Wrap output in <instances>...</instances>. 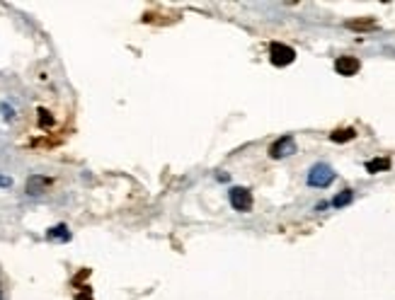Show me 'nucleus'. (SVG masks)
I'll return each mask as SVG.
<instances>
[{
  "label": "nucleus",
  "instance_id": "nucleus-4",
  "mask_svg": "<svg viewBox=\"0 0 395 300\" xmlns=\"http://www.w3.org/2000/svg\"><path fill=\"white\" fill-rule=\"evenodd\" d=\"M296 153V141H293V136H282L279 141L272 143V148H269V158L274 160H282V158H289V155Z\"/></svg>",
  "mask_w": 395,
  "mask_h": 300
},
{
  "label": "nucleus",
  "instance_id": "nucleus-7",
  "mask_svg": "<svg viewBox=\"0 0 395 300\" xmlns=\"http://www.w3.org/2000/svg\"><path fill=\"white\" fill-rule=\"evenodd\" d=\"M390 170V160L388 158H374L366 163V172L369 174H379V172H385Z\"/></svg>",
  "mask_w": 395,
  "mask_h": 300
},
{
  "label": "nucleus",
  "instance_id": "nucleus-14",
  "mask_svg": "<svg viewBox=\"0 0 395 300\" xmlns=\"http://www.w3.org/2000/svg\"><path fill=\"white\" fill-rule=\"evenodd\" d=\"M76 300H93V298H85V295H78Z\"/></svg>",
  "mask_w": 395,
  "mask_h": 300
},
{
  "label": "nucleus",
  "instance_id": "nucleus-1",
  "mask_svg": "<svg viewBox=\"0 0 395 300\" xmlns=\"http://www.w3.org/2000/svg\"><path fill=\"white\" fill-rule=\"evenodd\" d=\"M332 182H335V170L330 168V165L318 163V165H313V168H311V172H308V184H311V187L323 189V187H330Z\"/></svg>",
  "mask_w": 395,
  "mask_h": 300
},
{
  "label": "nucleus",
  "instance_id": "nucleus-10",
  "mask_svg": "<svg viewBox=\"0 0 395 300\" xmlns=\"http://www.w3.org/2000/svg\"><path fill=\"white\" fill-rule=\"evenodd\" d=\"M347 27H349V30H357V32L376 30V20H349Z\"/></svg>",
  "mask_w": 395,
  "mask_h": 300
},
{
  "label": "nucleus",
  "instance_id": "nucleus-13",
  "mask_svg": "<svg viewBox=\"0 0 395 300\" xmlns=\"http://www.w3.org/2000/svg\"><path fill=\"white\" fill-rule=\"evenodd\" d=\"M0 187H12V179L10 177H3V174H0Z\"/></svg>",
  "mask_w": 395,
  "mask_h": 300
},
{
  "label": "nucleus",
  "instance_id": "nucleus-3",
  "mask_svg": "<svg viewBox=\"0 0 395 300\" xmlns=\"http://www.w3.org/2000/svg\"><path fill=\"white\" fill-rule=\"evenodd\" d=\"M228 201H231V206L236 211H240V214H247V211L252 209V192L245 187H233L231 192H228Z\"/></svg>",
  "mask_w": 395,
  "mask_h": 300
},
{
  "label": "nucleus",
  "instance_id": "nucleus-12",
  "mask_svg": "<svg viewBox=\"0 0 395 300\" xmlns=\"http://www.w3.org/2000/svg\"><path fill=\"white\" fill-rule=\"evenodd\" d=\"M39 126H41V128L54 126V117L47 112V109H39Z\"/></svg>",
  "mask_w": 395,
  "mask_h": 300
},
{
  "label": "nucleus",
  "instance_id": "nucleus-5",
  "mask_svg": "<svg viewBox=\"0 0 395 300\" xmlns=\"http://www.w3.org/2000/svg\"><path fill=\"white\" fill-rule=\"evenodd\" d=\"M359 68H361V63H359V58H357V56H339L337 61H335V71H337L339 76H344V78L357 76V73H359Z\"/></svg>",
  "mask_w": 395,
  "mask_h": 300
},
{
  "label": "nucleus",
  "instance_id": "nucleus-2",
  "mask_svg": "<svg viewBox=\"0 0 395 300\" xmlns=\"http://www.w3.org/2000/svg\"><path fill=\"white\" fill-rule=\"evenodd\" d=\"M269 61H272L277 68H284V66H289V63L296 61V51H293L291 46L274 41V44L269 46Z\"/></svg>",
  "mask_w": 395,
  "mask_h": 300
},
{
  "label": "nucleus",
  "instance_id": "nucleus-6",
  "mask_svg": "<svg viewBox=\"0 0 395 300\" xmlns=\"http://www.w3.org/2000/svg\"><path fill=\"white\" fill-rule=\"evenodd\" d=\"M49 187H52V179L44 177V174H32V177L27 179V194H30V196H39V194H44Z\"/></svg>",
  "mask_w": 395,
  "mask_h": 300
},
{
  "label": "nucleus",
  "instance_id": "nucleus-9",
  "mask_svg": "<svg viewBox=\"0 0 395 300\" xmlns=\"http://www.w3.org/2000/svg\"><path fill=\"white\" fill-rule=\"evenodd\" d=\"M47 238L49 240H61V242H68V240H71V233H68L66 225H56V228L49 230Z\"/></svg>",
  "mask_w": 395,
  "mask_h": 300
},
{
  "label": "nucleus",
  "instance_id": "nucleus-11",
  "mask_svg": "<svg viewBox=\"0 0 395 300\" xmlns=\"http://www.w3.org/2000/svg\"><path fill=\"white\" fill-rule=\"evenodd\" d=\"M352 198H354V192H342V194H337V196L332 198V206L335 209H342V206H347V204H352Z\"/></svg>",
  "mask_w": 395,
  "mask_h": 300
},
{
  "label": "nucleus",
  "instance_id": "nucleus-8",
  "mask_svg": "<svg viewBox=\"0 0 395 300\" xmlns=\"http://www.w3.org/2000/svg\"><path fill=\"white\" fill-rule=\"evenodd\" d=\"M354 138H357L354 128H337L335 133H330V141L335 143H347V141H354Z\"/></svg>",
  "mask_w": 395,
  "mask_h": 300
}]
</instances>
